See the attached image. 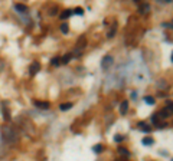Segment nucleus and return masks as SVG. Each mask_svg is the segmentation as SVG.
Segmentation results:
<instances>
[{"label":"nucleus","mask_w":173,"mask_h":161,"mask_svg":"<svg viewBox=\"0 0 173 161\" xmlns=\"http://www.w3.org/2000/svg\"><path fill=\"white\" fill-rule=\"evenodd\" d=\"M2 135H3V138L7 141V142H15L16 141V134H15V131L10 128V127H2Z\"/></svg>","instance_id":"f257e3e1"},{"label":"nucleus","mask_w":173,"mask_h":161,"mask_svg":"<svg viewBox=\"0 0 173 161\" xmlns=\"http://www.w3.org/2000/svg\"><path fill=\"white\" fill-rule=\"evenodd\" d=\"M113 62H114V59H113V56H110V55H107V56H104V59L101 61V68L104 69V71H107L111 65H113Z\"/></svg>","instance_id":"f03ea898"},{"label":"nucleus","mask_w":173,"mask_h":161,"mask_svg":"<svg viewBox=\"0 0 173 161\" xmlns=\"http://www.w3.org/2000/svg\"><path fill=\"white\" fill-rule=\"evenodd\" d=\"M39 71H41V63H38V62H33L30 65V68H29V73L30 75H36Z\"/></svg>","instance_id":"7ed1b4c3"},{"label":"nucleus","mask_w":173,"mask_h":161,"mask_svg":"<svg viewBox=\"0 0 173 161\" xmlns=\"http://www.w3.org/2000/svg\"><path fill=\"white\" fill-rule=\"evenodd\" d=\"M33 104H35V106L39 108V109H48V108H49V102H46V101H35Z\"/></svg>","instance_id":"20e7f679"},{"label":"nucleus","mask_w":173,"mask_h":161,"mask_svg":"<svg viewBox=\"0 0 173 161\" xmlns=\"http://www.w3.org/2000/svg\"><path fill=\"white\" fill-rule=\"evenodd\" d=\"M149 10H150V5H149V3H141V5L139 6V13H141V15L147 13Z\"/></svg>","instance_id":"39448f33"},{"label":"nucleus","mask_w":173,"mask_h":161,"mask_svg":"<svg viewBox=\"0 0 173 161\" xmlns=\"http://www.w3.org/2000/svg\"><path fill=\"white\" fill-rule=\"evenodd\" d=\"M85 45H86V39H85V36H81L79 39H78V42H76V49H84L85 48Z\"/></svg>","instance_id":"423d86ee"},{"label":"nucleus","mask_w":173,"mask_h":161,"mask_svg":"<svg viewBox=\"0 0 173 161\" xmlns=\"http://www.w3.org/2000/svg\"><path fill=\"white\" fill-rule=\"evenodd\" d=\"M137 127H139L141 131H144V132H150V131H151V128H150L146 122H143V121H140V122L137 124Z\"/></svg>","instance_id":"0eeeda50"},{"label":"nucleus","mask_w":173,"mask_h":161,"mask_svg":"<svg viewBox=\"0 0 173 161\" xmlns=\"http://www.w3.org/2000/svg\"><path fill=\"white\" fill-rule=\"evenodd\" d=\"M2 112H3V118L6 121H10V112L7 111V108H5V102L2 104Z\"/></svg>","instance_id":"6e6552de"},{"label":"nucleus","mask_w":173,"mask_h":161,"mask_svg":"<svg viewBox=\"0 0 173 161\" xmlns=\"http://www.w3.org/2000/svg\"><path fill=\"white\" fill-rule=\"evenodd\" d=\"M15 9H16L18 12H22V13L28 12V6H26V5H20V3H16V5H15Z\"/></svg>","instance_id":"1a4fd4ad"},{"label":"nucleus","mask_w":173,"mask_h":161,"mask_svg":"<svg viewBox=\"0 0 173 161\" xmlns=\"http://www.w3.org/2000/svg\"><path fill=\"white\" fill-rule=\"evenodd\" d=\"M127 109H128V101H123L121 106H120V112L124 115V114H127Z\"/></svg>","instance_id":"9d476101"},{"label":"nucleus","mask_w":173,"mask_h":161,"mask_svg":"<svg viewBox=\"0 0 173 161\" xmlns=\"http://www.w3.org/2000/svg\"><path fill=\"white\" fill-rule=\"evenodd\" d=\"M157 115H159L160 118H167V117L170 115V111H169L167 108H163V109H162V111H160Z\"/></svg>","instance_id":"9b49d317"},{"label":"nucleus","mask_w":173,"mask_h":161,"mask_svg":"<svg viewBox=\"0 0 173 161\" xmlns=\"http://www.w3.org/2000/svg\"><path fill=\"white\" fill-rule=\"evenodd\" d=\"M71 15H72V10H69V9H66V10H64V12L61 13V16H59V18H61V19L64 20V19H68V18H69Z\"/></svg>","instance_id":"f8f14e48"},{"label":"nucleus","mask_w":173,"mask_h":161,"mask_svg":"<svg viewBox=\"0 0 173 161\" xmlns=\"http://www.w3.org/2000/svg\"><path fill=\"white\" fill-rule=\"evenodd\" d=\"M71 58H72V53H68V55H65L64 58H61L59 61H61V63H64V65H66L69 61H71Z\"/></svg>","instance_id":"ddd939ff"},{"label":"nucleus","mask_w":173,"mask_h":161,"mask_svg":"<svg viewBox=\"0 0 173 161\" xmlns=\"http://www.w3.org/2000/svg\"><path fill=\"white\" fill-rule=\"evenodd\" d=\"M71 108H72V104H71V102L61 104V106H59V109H61V111H68V109H71Z\"/></svg>","instance_id":"4468645a"},{"label":"nucleus","mask_w":173,"mask_h":161,"mask_svg":"<svg viewBox=\"0 0 173 161\" xmlns=\"http://www.w3.org/2000/svg\"><path fill=\"white\" fill-rule=\"evenodd\" d=\"M144 102H147L149 105H153V104L156 102V99H154L153 96H149V95H147V96H144Z\"/></svg>","instance_id":"2eb2a0df"},{"label":"nucleus","mask_w":173,"mask_h":161,"mask_svg":"<svg viewBox=\"0 0 173 161\" xmlns=\"http://www.w3.org/2000/svg\"><path fill=\"white\" fill-rule=\"evenodd\" d=\"M74 13L78 15V16H82V15H84V9H82V7H76L75 10H72V15H74Z\"/></svg>","instance_id":"dca6fc26"},{"label":"nucleus","mask_w":173,"mask_h":161,"mask_svg":"<svg viewBox=\"0 0 173 161\" xmlns=\"http://www.w3.org/2000/svg\"><path fill=\"white\" fill-rule=\"evenodd\" d=\"M61 32H62V33H68V32H69L68 23H62V25H61Z\"/></svg>","instance_id":"f3484780"},{"label":"nucleus","mask_w":173,"mask_h":161,"mask_svg":"<svg viewBox=\"0 0 173 161\" xmlns=\"http://www.w3.org/2000/svg\"><path fill=\"white\" fill-rule=\"evenodd\" d=\"M143 144H144V145H151V144H153V138H150V137L143 138Z\"/></svg>","instance_id":"a211bd4d"},{"label":"nucleus","mask_w":173,"mask_h":161,"mask_svg":"<svg viewBox=\"0 0 173 161\" xmlns=\"http://www.w3.org/2000/svg\"><path fill=\"white\" fill-rule=\"evenodd\" d=\"M118 152H120V154H123V155H126V157H130V152L127 151V148L120 147V148H118Z\"/></svg>","instance_id":"6ab92c4d"},{"label":"nucleus","mask_w":173,"mask_h":161,"mask_svg":"<svg viewBox=\"0 0 173 161\" xmlns=\"http://www.w3.org/2000/svg\"><path fill=\"white\" fill-rule=\"evenodd\" d=\"M159 121H160V117H159L157 114H154V115L151 117V122L156 124V125H159Z\"/></svg>","instance_id":"aec40b11"},{"label":"nucleus","mask_w":173,"mask_h":161,"mask_svg":"<svg viewBox=\"0 0 173 161\" xmlns=\"http://www.w3.org/2000/svg\"><path fill=\"white\" fill-rule=\"evenodd\" d=\"M103 148H104V147H103L101 144H98V145H94V147H93L94 152H101V151H103Z\"/></svg>","instance_id":"412c9836"},{"label":"nucleus","mask_w":173,"mask_h":161,"mask_svg":"<svg viewBox=\"0 0 173 161\" xmlns=\"http://www.w3.org/2000/svg\"><path fill=\"white\" fill-rule=\"evenodd\" d=\"M166 108H167L170 112H173V102H172V101H167V102H166Z\"/></svg>","instance_id":"4be33fe9"},{"label":"nucleus","mask_w":173,"mask_h":161,"mask_svg":"<svg viewBox=\"0 0 173 161\" xmlns=\"http://www.w3.org/2000/svg\"><path fill=\"white\" fill-rule=\"evenodd\" d=\"M51 63H52L53 66H58V65L61 63V61H59V58H53V59L51 61Z\"/></svg>","instance_id":"5701e85b"},{"label":"nucleus","mask_w":173,"mask_h":161,"mask_svg":"<svg viewBox=\"0 0 173 161\" xmlns=\"http://www.w3.org/2000/svg\"><path fill=\"white\" fill-rule=\"evenodd\" d=\"M114 141H116V142H120V141H123V135H120V134H116V135H114Z\"/></svg>","instance_id":"b1692460"},{"label":"nucleus","mask_w":173,"mask_h":161,"mask_svg":"<svg viewBox=\"0 0 173 161\" xmlns=\"http://www.w3.org/2000/svg\"><path fill=\"white\" fill-rule=\"evenodd\" d=\"M114 33H116V26H113V29H111V32H108V38H114Z\"/></svg>","instance_id":"393cba45"},{"label":"nucleus","mask_w":173,"mask_h":161,"mask_svg":"<svg viewBox=\"0 0 173 161\" xmlns=\"http://www.w3.org/2000/svg\"><path fill=\"white\" fill-rule=\"evenodd\" d=\"M166 125H167L166 122H162V124H159L157 127H159V129H163V128H166Z\"/></svg>","instance_id":"a878e982"},{"label":"nucleus","mask_w":173,"mask_h":161,"mask_svg":"<svg viewBox=\"0 0 173 161\" xmlns=\"http://www.w3.org/2000/svg\"><path fill=\"white\" fill-rule=\"evenodd\" d=\"M172 62H173V53H172Z\"/></svg>","instance_id":"bb28decb"}]
</instances>
